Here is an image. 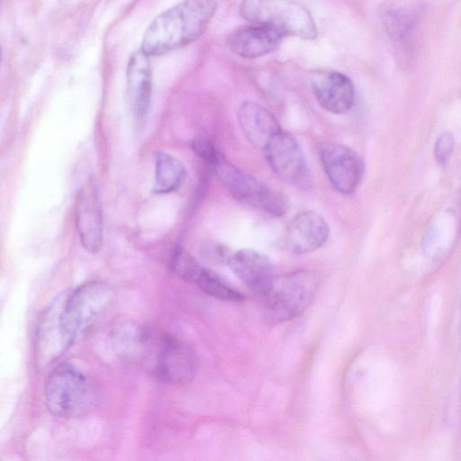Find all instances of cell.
<instances>
[{
    "label": "cell",
    "mask_w": 461,
    "mask_h": 461,
    "mask_svg": "<svg viewBox=\"0 0 461 461\" xmlns=\"http://www.w3.org/2000/svg\"><path fill=\"white\" fill-rule=\"evenodd\" d=\"M317 289V275L312 270L300 269L274 275L256 295L265 319L271 323H280L306 311Z\"/></svg>",
    "instance_id": "obj_2"
},
{
    "label": "cell",
    "mask_w": 461,
    "mask_h": 461,
    "mask_svg": "<svg viewBox=\"0 0 461 461\" xmlns=\"http://www.w3.org/2000/svg\"><path fill=\"white\" fill-rule=\"evenodd\" d=\"M149 369L167 383L185 384L196 373L197 357L187 343L171 335H163L158 338Z\"/></svg>",
    "instance_id": "obj_7"
},
{
    "label": "cell",
    "mask_w": 461,
    "mask_h": 461,
    "mask_svg": "<svg viewBox=\"0 0 461 461\" xmlns=\"http://www.w3.org/2000/svg\"><path fill=\"white\" fill-rule=\"evenodd\" d=\"M319 155L330 185L341 194L355 192L364 173L360 157L349 147L335 142L321 143Z\"/></svg>",
    "instance_id": "obj_8"
},
{
    "label": "cell",
    "mask_w": 461,
    "mask_h": 461,
    "mask_svg": "<svg viewBox=\"0 0 461 461\" xmlns=\"http://www.w3.org/2000/svg\"><path fill=\"white\" fill-rule=\"evenodd\" d=\"M417 11L410 7L388 5L382 13L383 23L395 50L406 55L411 44L417 25Z\"/></svg>",
    "instance_id": "obj_18"
},
{
    "label": "cell",
    "mask_w": 461,
    "mask_h": 461,
    "mask_svg": "<svg viewBox=\"0 0 461 461\" xmlns=\"http://www.w3.org/2000/svg\"><path fill=\"white\" fill-rule=\"evenodd\" d=\"M329 226L324 218L313 211L296 214L287 226L285 243L288 251L295 255L311 253L326 242Z\"/></svg>",
    "instance_id": "obj_10"
},
{
    "label": "cell",
    "mask_w": 461,
    "mask_h": 461,
    "mask_svg": "<svg viewBox=\"0 0 461 461\" xmlns=\"http://www.w3.org/2000/svg\"><path fill=\"white\" fill-rule=\"evenodd\" d=\"M207 163L229 193L240 203L274 217H280L288 211L289 201L283 193L236 167L219 151Z\"/></svg>",
    "instance_id": "obj_6"
},
{
    "label": "cell",
    "mask_w": 461,
    "mask_h": 461,
    "mask_svg": "<svg viewBox=\"0 0 461 461\" xmlns=\"http://www.w3.org/2000/svg\"><path fill=\"white\" fill-rule=\"evenodd\" d=\"M312 89L319 104L331 113H345L354 104L353 83L340 72H316L312 78Z\"/></svg>",
    "instance_id": "obj_12"
},
{
    "label": "cell",
    "mask_w": 461,
    "mask_h": 461,
    "mask_svg": "<svg viewBox=\"0 0 461 461\" xmlns=\"http://www.w3.org/2000/svg\"><path fill=\"white\" fill-rule=\"evenodd\" d=\"M283 36L258 24H245L232 30L227 36L228 48L243 59H257L277 48Z\"/></svg>",
    "instance_id": "obj_15"
},
{
    "label": "cell",
    "mask_w": 461,
    "mask_h": 461,
    "mask_svg": "<svg viewBox=\"0 0 461 461\" xmlns=\"http://www.w3.org/2000/svg\"><path fill=\"white\" fill-rule=\"evenodd\" d=\"M216 9L217 0L181 1L150 23L140 50L157 56L192 43L205 32Z\"/></svg>",
    "instance_id": "obj_1"
},
{
    "label": "cell",
    "mask_w": 461,
    "mask_h": 461,
    "mask_svg": "<svg viewBox=\"0 0 461 461\" xmlns=\"http://www.w3.org/2000/svg\"><path fill=\"white\" fill-rule=\"evenodd\" d=\"M240 13L245 20L283 37L312 40L318 35L312 14L296 0H242Z\"/></svg>",
    "instance_id": "obj_4"
},
{
    "label": "cell",
    "mask_w": 461,
    "mask_h": 461,
    "mask_svg": "<svg viewBox=\"0 0 461 461\" xmlns=\"http://www.w3.org/2000/svg\"><path fill=\"white\" fill-rule=\"evenodd\" d=\"M127 98L131 112L140 122L148 113L152 92L151 67L147 55L142 50L133 52L128 61Z\"/></svg>",
    "instance_id": "obj_13"
},
{
    "label": "cell",
    "mask_w": 461,
    "mask_h": 461,
    "mask_svg": "<svg viewBox=\"0 0 461 461\" xmlns=\"http://www.w3.org/2000/svg\"><path fill=\"white\" fill-rule=\"evenodd\" d=\"M77 230L83 247L96 253L103 243V218L100 201L93 183L79 192L76 204Z\"/></svg>",
    "instance_id": "obj_11"
},
{
    "label": "cell",
    "mask_w": 461,
    "mask_h": 461,
    "mask_svg": "<svg viewBox=\"0 0 461 461\" xmlns=\"http://www.w3.org/2000/svg\"><path fill=\"white\" fill-rule=\"evenodd\" d=\"M169 267L172 271L185 282L194 284L203 267L185 249L175 247L169 255Z\"/></svg>",
    "instance_id": "obj_21"
},
{
    "label": "cell",
    "mask_w": 461,
    "mask_h": 461,
    "mask_svg": "<svg viewBox=\"0 0 461 461\" xmlns=\"http://www.w3.org/2000/svg\"><path fill=\"white\" fill-rule=\"evenodd\" d=\"M194 285L205 294L220 300L240 302L244 299L242 293L235 289L222 277L204 267Z\"/></svg>",
    "instance_id": "obj_20"
},
{
    "label": "cell",
    "mask_w": 461,
    "mask_h": 461,
    "mask_svg": "<svg viewBox=\"0 0 461 461\" xmlns=\"http://www.w3.org/2000/svg\"><path fill=\"white\" fill-rule=\"evenodd\" d=\"M454 139L451 133L444 132L437 140L434 154L437 161L440 164H445L453 150Z\"/></svg>",
    "instance_id": "obj_22"
},
{
    "label": "cell",
    "mask_w": 461,
    "mask_h": 461,
    "mask_svg": "<svg viewBox=\"0 0 461 461\" xmlns=\"http://www.w3.org/2000/svg\"><path fill=\"white\" fill-rule=\"evenodd\" d=\"M264 151L270 167L280 179L297 186L309 183L310 176L304 155L290 133L282 130Z\"/></svg>",
    "instance_id": "obj_9"
},
{
    "label": "cell",
    "mask_w": 461,
    "mask_h": 461,
    "mask_svg": "<svg viewBox=\"0 0 461 461\" xmlns=\"http://www.w3.org/2000/svg\"><path fill=\"white\" fill-rule=\"evenodd\" d=\"M94 387L79 369L68 363L57 366L45 384V402L54 416L71 419L89 412L95 404Z\"/></svg>",
    "instance_id": "obj_3"
},
{
    "label": "cell",
    "mask_w": 461,
    "mask_h": 461,
    "mask_svg": "<svg viewBox=\"0 0 461 461\" xmlns=\"http://www.w3.org/2000/svg\"><path fill=\"white\" fill-rule=\"evenodd\" d=\"M240 127L248 141L265 150L272 139L282 131L276 117L261 104L246 101L237 113Z\"/></svg>",
    "instance_id": "obj_16"
},
{
    "label": "cell",
    "mask_w": 461,
    "mask_h": 461,
    "mask_svg": "<svg viewBox=\"0 0 461 461\" xmlns=\"http://www.w3.org/2000/svg\"><path fill=\"white\" fill-rule=\"evenodd\" d=\"M185 169L174 156L158 152L155 161L154 193L167 194L179 188L185 179Z\"/></svg>",
    "instance_id": "obj_19"
},
{
    "label": "cell",
    "mask_w": 461,
    "mask_h": 461,
    "mask_svg": "<svg viewBox=\"0 0 461 461\" xmlns=\"http://www.w3.org/2000/svg\"><path fill=\"white\" fill-rule=\"evenodd\" d=\"M112 299L111 289L102 282L86 283L59 305V322L68 347L84 336L106 311Z\"/></svg>",
    "instance_id": "obj_5"
},
{
    "label": "cell",
    "mask_w": 461,
    "mask_h": 461,
    "mask_svg": "<svg viewBox=\"0 0 461 461\" xmlns=\"http://www.w3.org/2000/svg\"><path fill=\"white\" fill-rule=\"evenodd\" d=\"M227 265L236 276L256 294L259 293L274 276L269 258L258 251L244 249L232 252Z\"/></svg>",
    "instance_id": "obj_17"
},
{
    "label": "cell",
    "mask_w": 461,
    "mask_h": 461,
    "mask_svg": "<svg viewBox=\"0 0 461 461\" xmlns=\"http://www.w3.org/2000/svg\"><path fill=\"white\" fill-rule=\"evenodd\" d=\"M114 350L123 360L150 365L158 340L142 326L122 321L114 326L112 337Z\"/></svg>",
    "instance_id": "obj_14"
}]
</instances>
